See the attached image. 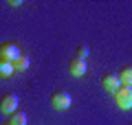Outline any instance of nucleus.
Returning <instances> with one entry per match:
<instances>
[{"label":"nucleus","mask_w":132,"mask_h":125,"mask_svg":"<svg viewBox=\"0 0 132 125\" xmlns=\"http://www.w3.org/2000/svg\"><path fill=\"white\" fill-rule=\"evenodd\" d=\"M119 75H114V73H106L104 77H101V86H104L108 92H117L119 90Z\"/></svg>","instance_id":"5"},{"label":"nucleus","mask_w":132,"mask_h":125,"mask_svg":"<svg viewBox=\"0 0 132 125\" xmlns=\"http://www.w3.org/2000/svg\"><path fill=\"white\" fill-rule=\"evenodd\" d=\"M15 108H18V94H15V92H5L2 99H0V112L13 114Z\"/></svg>","instance_id":"4"},{"label":"nucleus","mask_w":132,"mask_h":125,"mask_svg":"<svg viewBox=\"0 0 132 125\" xmlns=\"http://www.w3.org/2000/svg\"><path fill=\"white\" fill-rule=\"evenodd\" d=\"M13 64L11 61H0V77H11L13 75Z\"/></svg>","instance_id":"10"},{"label":"nucleus","mask_w":132,"mask_h":125,"mask_svg":"<svg viewBox=\"0 0 132 125\" xmlns=\"http://www.w3.org/2000/svg\"><path fill=\"white\" fill-rule=\"evenodd\" d=\"M88 53H90V48L86 46V44L77 46V57H79V59H86V57H88Z\"/></svg>","instance_id":"11"},{"label":"nucleus","mask_w":132,"mask_h":125,"mask_svg":"<svg viewBox=\"0 0 132 125\" xmlns=\"http://www.w3.org/2000/svg\"><path fill=\"white\" fill-rule=\"evenodd\" d=\"M20 5H22L20 0H11V2H9V7H20Z\"/></svg>","instance_id":"12"},{"label":"nucleus","mask_w":132,"mask_h":125,"mask_svg":"<svg viewBox=\"0 0 132 125\" xmlns=\"http://www.w3.org/2000/svg\"><path fill=\"white\" fill-rule=\"evenodd\" d=\"M114 101L121 110H130L132 108V86H119V90L114 92Z\"/></svg>","instance_id":"2"},{"label":"nucleus","mask_w":132,"mask_h":125,"mask_svg":"<svg viewBox=\"0 0 132 125\" xmlns=\"http://www.w3.org/2000/svg\"><path fill=\"white\" fill-rule=\"evenodd\" d=\"M9 123H11V125H27V114H24V112H20V110H15L13 114H11Z\"/></svg>","instance_id":"8"},{"label":"nucleus","mask_w":132,"mask_h":125,"mask_svg":"<svg viewBox=\"0 0 132 125\" xmlns=\"http://www.w3.org/2000/svg\"><path fill=\"white\" fill-rule=\"evenodd\" d=\"M48 101H51V105L55 108V110H66V108L71 105V94L66 92V90H57V92H53L51 94V99H48Z\"/></svg>","instance_id":"3"},{"label":"nucleus","mask_w":132,"mask_h":125,"mask_svg":"<svg viewBox=\"0 0 132 125\" xmlns=\"http://www.w3.org/2000/svg\"><path fill=\"white\" fill-rule=\"evenodd\" d=\"M2 125H11V123H9V121H7V123H2Z\"/></svg>","instance_id":"13"},{"label":"nucleus","mask_w":132,"mask_h":125,"mask_svg":"<svg viewBox=\"0 0 132 125\" xmlns=\"http://www.w3.org/2000/svg\"><path fill=\"white\" fill-rule=\"evenodd\" d=\"M22 55L20 46L15 42H5V44H0V61H11L13 64L18 57Z\"/></svg>","instance_id":"1"},{"label":"nucleus","mask_w":132,"mask_h":125,"mask_svg":"<svg viewBox=\"0 0 132 125\" xmlns=\"http://www.w3.org/2000/svg\"><path fill=\"white\" fill-rule=\"evenodd\" d=\"M29 61H31V59H29V55H24V53H22V55L13 61V68L15 70H27L29 68Z\"/></svg>","instance_id":"9"},{"label":"nucleus","mask_w":132,"mask_h":125,"mask_svg":"<svg viewBox=\"0 0 132 125\" xmlns=\"http://www.w3.org/2000/svg\"><path fill=\"white\" fill-rule=\"evenodd\" d=\"M86 59H79V57H75V59H71L68 61V70H71V75L73 77H81V75L86 73Z\"/></svg>","instance_id":"6"},{"label":"nucleus","mask_w":132,"mask_h":125,"mask_svg":"<svg viewBox=\"0 0 132 125\" xmlns=\"http://www.w3.org/2000/svg\"><path fill=\"white\" fill-rule=\"evenodd\" d=\"M119 81L123 86H132V66H123L121 73H119Z\"/></svg>","instance_id":"7"}]
</instances>
